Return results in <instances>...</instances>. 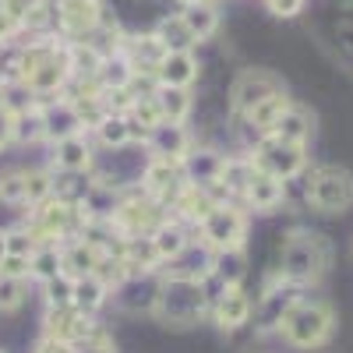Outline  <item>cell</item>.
Segmentation results:
<instances>
[{
	"label": "cell",
	"instance_id": "83f0119b",
	"mask_svg": "<svg viewBox=\"0 0 353 353\" xmlns=\"http://www.w3.org/2000/svg\"><path fill=\"white\" fill-rule=\"evenodd\" d=\"M11 141H18V145L43 141V117H39V106L11 117Z\"/></svg>",
	"mask_w": 353,
	"mask_h": 353
},
{
	"label": "cell",
	"instance_id": "5bb4252c",
	"mask_svg": "<svg viewBox=\"0 0 353 353\" xmlns=\"http://www.w3.org/2000/svg\"><path fill=\"white\" fill-rule=\"evenodd\" d=\"M297 301L293 297V283H286L283 276H279V286H265V293L258 297V307H254V318H258V329L261 332H269V329H279V321H283V314L290 311V304Z\"/></svg>",
	"mask_w": 353,
	"mask_h": 353
},
{
	"label": "cell",
	"instance_id": "ffe728a7",
	"mask_svg": "<svg viewBox=\"0 0 353 353\" xmlns=\"http://www.w3.org/2000/svg\"><path fill=\"white\" fill-rule=\"evenodd\" d=\"M244 198H248L251 209H258V212H272L276 205L286 198V184L279 181V176H269V173L254 170V176H251V184H248Z\"/></svg>",
	"mask_w": 353,
	"mask_h": 353
},
{
	"label": "cell",
	"instance_id": "44dd1931",
	"mask_svg": "<svg viewBox=\"0 0 353 353\" xmlns=\"http://www.w3.org/2000/svg\"><path fill=\"white\" fill-rule=\"evenodd\" d=\"M53 166L64 170V173H85L92 166V145L85 141V134L64 138L53 145Z\"/></svg>",
	"mask_w": 353,
	"mask_h": 353
},
{
	"label": "cell",
	"instance_id": "f1b7e54d",
	"mask_svg": "<svg viewBox=\"0 0 353 353\" xmlns=\"http://www.w3.org/2000/svg\"><path fill=\"white\" fill-rule=\"evenodd\" d=\"M156 39L163 43V50H188L191 43H194V36L188 32V25L181 21V14L176 18H163L159 25H156Z\"/></svg>",
	"mask_w": 353,
	"mask_h": 353
},
{
	"label": "cell",
	"instance_id": "60d3db41",
	"mask_svg": "<svg viewBox=\"0 0 353 353\" xmlns=\"http://www.w3.org/2000/svg\"><path fill=\"white\" fill-rule=\"evenodd\" d=\"M184 4H191V0H184Z\"/></svg>",
	"mask_w": 353,
	"mask_h": 353
},
{
	"label": "cell",
	"instance_id": "4fadbf2b",
	"mask_svg": "<svg viewBox=\"0 0 353 353\" xmlns=\"http://www.w3.org/2000/svg\"><path fill=\"white\" fill-rule=\"evenodd\" d=\"M212 314H216V325L223 332H233V329H241V325H248V321H251L254 304H251V297H248L241 286H226V290H219Z\"/></svg>",
	"mask_w": 353,
	"mask_h": 353
},
{
	"label": "cell",
	"instance_id": "8fae6325",
	"mask_svg": "<svg viewBox=\"0 0 353 353\" xmlns=\"http://www.w3.org/2000/svg\"><path fill=\"white\" fill-rule=\"evenodd\" d=\"M39 117H43V138H50L53 145L85 131V124H81V117H78L71 99H46V103H39Z\"/></svg>",
	"mask_w": 353,
	"mask_h": 353
},
{
	"label": "cell",
	"instance_id": "ab89813d",
	"mask_svg": "<svg viewBox=\"0 0 353 353\" xmlns=\"http://www.w3.org/2000/svg\"><path fill=\"white\" fill-rule=\"evenodd\" d=\"M8 254V230H0V258Z\"/></svg>",
	"mask_w": 353,
	"mask_h": 353
},
{
	"label": "cell",
	"instance_id": "603a6c76",
	"mask_svg": "<svg viewBox=\"0 0 353 353\" xmlns=\"http://www.w3.org/2000/svg\"><path fill=\"white\" fill-rule=\"evenodd\" d=\"M311 131H314V117H311V110H304V106H290V110L283 113V121L276 124L272 134L283 138V141H290V145H307Z\"/></svg>",
	"mask_w": 353,
	"mask_h": 353
},
{
	"label": "cell",
	"instance_id": "74e56055",
	"mask_svg": "<svg viewBox=\"0 0 353 353\" xmlns=\"http://www.w3.org/2000/svg\"><path fill=\"white\" fill-rule=\"evenodd\" d=\"M36 237L28 233V226H18V230H8V254H25V258H32L36 251Z\"/></svg>",
	"mask_w": 353,
	"mask_h": 353
},
{
	"label": "cell",
	"instance_id": "836d02e7",
	"mask_svg": "<svg viewBox=\"0 0 353 353\" xmlns=\"http://www.w3.org/2000/svg\"><path fill=\"white\" fill-rule=\"evenodd\" d=\"M43 293H46V307H71L74 279L61 272V276H53L50 283H43Z\"/></svg>",
	"mask_w": 353,
	"mask_h": 353
},
{
	"label": "cell",
	"instance_id": "7c38bea8",
	"mask_svg": "<svg viewBox=\"0 0 353 353\" xmlns=\"http://www.w3.org/2000/svg\"><path fill=\"white\" fill-rule=\"evenodd\" d=\"M88 332H96V321L78 307H46V336L57 343H81Z\"/></svg>",
	"mask_w": 353,
	"mask_h": 353
},
{
	"label": "cell",
	"instance_id": "e0dca14e",
	"mask_svg": "<svg viewBox=\"0 0 353 353\" xmlns=\"http://www.w3.org/2000/svg\"><path fill=\"white\" fill-rule=\"evenodd\" d=\"M156 78L159 85H170V88H188L194 78H198V61L191 50H166V57L156 68Z\"/></svg>",
	"mask_w": 353,
	"mask_h": 353
},
{
	"label": "cell",
	"instance_id": "52a82bcc",
	"mask_svg": "<svg viewBox=\"0 0 353 353\" xmlns=\"http://www.w3.org/2000/svg\"><path fill=\"white\" fill-rule=\"evenodd\" d=\"M251 163H254V170L269 173V176L293 181V176L304 173V166H307V149L304 145H290L276 134H261V141L251 152Z\"/></svg>",
	"mask_w": 353,
	"mask_h": 353
},
{
	"label": "cell",
	"instance_id": "484cf974",
	"mask_svg": "<svg viewBox=\"0 0 353 353\" xmlns=\"http://www.w3.org/2000/svg\"><path fill=\"white\" fill-rule=\"evenodd\" d=\"M156 103H159V110H163V121H166V124H184V117L191 113V96H188V88L159 85V88H156Z\"/></svg>",
	"mask_w": 353,
	"mask_h": 353
},
{
	"label": "cell",
	"instance_id": "d4e9b609",
	"mask_svg": "<svg viewBox=\"0 0 353 353\" xmlns=\"http://www.w3.org/2000/svg\"><path fill=\"white\" fill-rule=\"evenodd\" d=\"M106 286H103V279H96V276H85V279H74V297H71V307H78L81 314H88L92 318L103 304H106Z\"/></svg>",
	"mask_w": 353,
	"mask_h": 353
},
{
	"label": "cell",
	"instance_id": "9a60e30c",
	"mask_svg": "<svg viewBox=\"0 0 353 353\" xmlns=\"http://www.w3.org/2000/svg\"><path fill=\"white\" fill-rule=\"evenodd\" d=\"M149 149H152V156L156 159H176V163H184V156L191 152V138H188V131L181 128V124H159L156 131H149Z\"/></svg>",
	"mask_w": 353,
	"mask_h": 353
},
{
	"label": "cell",
	"instance_id": "9c48e42d",
	"mask_svg": "<svg viewBox=\"0 0 353 353\" xmlns=\"http://www.w3.org/2000/svg\"><path fill=\"white\" fill-rule=\"evenodd\" d=\"M272 92H283V81L269 71H241L237 81L230 88V99H233V110L237 113H251L261 99H269Z\"/></svg>",
	"mask_w": 353,
	"mask_h": 353
},
{
	"label": "cell",
	"instance_id": "8992f818",
	"mask_svg": "<svg viewBox=\"0 0 353 353\" xmlns=\"http://www.w3.org/2000/svg\"><path fill=\"white\" fill-rule=\"evenodd\" d=\"M198 233L205 248L212 254L219 251H244V237H248V216L237 205H216V209L198 223Z\"/></svg>",
	"mask_w": 353,
	"mask_h": 353
},
{
	"label": "cell",
	"instance_id": "5b68a950",
	"mask_svg": "<svg viewBox=\"0 0 353 353\" xmlns=\"http://www.w3.org/2000/svg\"><path fill=\"white\" fill-rule=\"evenodd\" d=\"M304 194L314 212L343 216L346 209H353V173L343 166H314Z\"/></svg>",
	"mask_w": 353,
	"mask_h": 353
},
{
	"label": "cell",
	"instance_id": "d6986e66",
	"mask_svg": "<svg viewBox=\"0 0 353 353\" xmlns=\"http://www.w3.org/2000/svg\"><path fill=\"white\" fill-rule=\"evenodd\" d=\"M152 248L159 254V261H176L188 248H191V237H188V230L184 223H176V219H163L156 230H152Z\"/></svg>",
	"mask_w": 353,
	"mask_h": 353
},
{
	"label": "cell",
	"instance_id": "1f68e13d",
	"mask_svg": "<svg viewBox=\"0 0 353 353\" xmlns=\"http://www.w3.org/2000/svg\"><path fill=\"white\" fill-rule=\"evenodd\" d=\"M25 173V205H32L53 198V173L50 170H21Z\"/></svg>",
	"mask_w": 353,
	"mask_h": 353
},
{
	"label": "cell",
	"instance_id": "d6a6232c",
	"mask_svg": "<svg viewBox=\"0 0 353 353\" xmlns=\"http://www.w3.org/2000/svg\"><path fill=\"white\" fill-rule=\"evenodd\" d=\"M28 297V279H8L0 276V314H11Z\"/></svg>",
	"mask_w": 353,
	"mask_h": 353
},
{
	"label": "cell",
	"instance_id": "6da1fadb",
	"mask_svg": "<svg viewBox=\"0 0 353 353\" xmlns=\"http://www.w3.org/2000/svg\"><path fill=\"white\" fill-rule=\"evenodd\" d=\"M18 81L28 85L32 96H57L71 81L68 50H61L57 43H28V46H21Z\"/></svg>",
	"mask_w": 353,
	"mask_h": 353
},
{
	"label": "cell",
	"instance_id": "2e32d148",
	"mask_svg": "<svg viewBox=\"0 0 353 353\" xmlns=\"http://www.w3.org/2000/svg\"><path fill=\"white\" fill-rule=\"evenodd\" d=\"M103 251L96 244H88L85 237H71V244L61 248V265H64V276L71 279H85V276H96V265H99Z\"/></svg>",
	"mask_w": 353,
	"mask_h": 353
},
{
	"label": "cell",
	"instance_id": "f35d334b",
	"mask_svg": "<svg viewBox=\"0 0 353 353\" xmlns=\"http://www.w3.org/2000/svg\"><path fill=\"white\" fill-rule=\"evenodd\" d=\"M265 4H269V11L279 14V18H293V14H301L304 0H265Z\"/></svg>",
	"mask_w": 353,
	"mask_h": 353
},
{
	"label": "cell",
	"instance_id": "3957f363",
	"mask_svg": "<svg viewBox=\"0 0 353 353\" xmlns=\"http://www.w3.org/2000/svg\"><path fill=\"white\" fill-rule=\"evenodd\" d=\"M325 269H329V241L311 230H293L283 244L279 276L293 286H304V283H318L325 276Z\"/></svg>",
	"mask_w": 353,
	"mask_h": 353
},
{
	"label": "cell",
	"instance_id": "8d00e7d4",
	"mask_svg": "<svg viewBox=\"0 0 353 353\" xmlns=\"http://www.w3.org/2000/svg\"><path fill=\"white\" fill-rule=\"evenodd\" d=\"M0 276H8V279H32V258L4 254V258H0Z\"/></svg>",
	"mask_w": 353,
	"mask_h": 353
},
{
	"label": "cell",
	"instance_id": "ac0fdd59",
	"mask_svg": "<svg viewBox=\"0 0 353 353\" xmlns=\"http://www.w3.org/2000/svg\"><path fill=\"white\" fill-rule=\"evenodd\" d=\"M223 163H226V156L209 152V149L188 152V156H184V176H188V184H198V188H212V184H219Z\"/></svg>",
	"mask_w": 353,
	"mask_h": 353
},
{
	"label": "cell",
	"instance_id": "ba28073f",
	"mask_svg": "<svg viewBox=\"0 0 353 353\" xmlns=\"http://www.w3.org/2000/svg\"><path fill=\"white\" fill-rule=\"evenodd\" d=\"M188 188V176H184V163L176 159H152L145 166V176H141V191L156 198L163 209L173 205V198Z\"/></svg>",
	"mask_w": 353,
	"mask_h": 353
},
{
	"label": "cell",
	"instance_id": "f546056e",
	"mask_svg": "<svg viewBox=\"0 0 353 353\" xmlns=\"http://www.w3.org/2000/svg\"><path fill=\"white\" fill-rule=\"evenodd\" d=\"M99 141L106 145V149H124V145L131 141V131H128V117L124 113H106L99 128H96Z\"/></svg>",
	"mask_w": 353,
	"mask_h": 353
},
{
	"label": "cell",
	"instance_id": "d590c367",
	"mask_svg": "<svg viewBox=\"0 0 353 353\" xmlns=\"http://www.w3.org/2000/svg\"><path fill=\"white\" fill-rule=\"evenodd\" d=\"M71 353H117V346H113V339L96 325V332H88L81 343H74V346H71Z\"/></svg>",
	"mask_w": 353,
	"mask_h": 353
},
{
	"label": "cell",
	"instance_id": "30bf717a",
	"mask_svg": "<svg viewBox=\"0 0 353 353\" xmlns=\"http://www.w3.org/2000/svg\"><path fill=\"white\" fill-rule=\"evenodd\" d=\"M103 21L99 0H57V25L71 39H81L88 32H96Z\"/></svg>",
	"mask_w": 353,
	"mask_h": 353
},
{
	"label": "cell",
	"instance_id": "277c9868",
	"mask_svg": "<svg viewBox=\"0 0 353 353\" xmlns=\"http://www.w3.org/2000/svg\"><path fill=\"white\" fill-rule=\"evenodd\" d=\"M332 329H336V318H332V307L329 304L297 297V301L290 304V311L283 314L276 332L290 346H297V350H318L321 343H329Z\"/></svg>",
	"mask_w": 353,
	"mask_h": 353
},
{
	"label": "cell",
	"instance_id": "7402d4cb",
	"mask_svg": "<svg viewBox=\"0 0 353 353\" xmlns=\"http://www.w3.org/2000/svg\"><path fill=\"white\" fill-rule=\"evenodd\" d=\"M290 106H293V103H290V96H286V88H283V92H272L269 99H261V103L248 113V124H251L254 131H261V134H272L276 124L283 121V113H286Z\"/></svg>",
	"mask_w": 353,
	"mask_h": 353
},
{
	"label": "cell",
	"instance_id": "cb8c5ba5",
	"mask_svg": "<svg viewBox=\"0 0 353 353\" xmlns=\"http://www.w3.org/2000/svg\"><path fill=\"white\" fill-rule=\"evenodd\" d=\"M181 21L188 25V32L194 36V43H198V39H209L216 28H219V14H216V8H212V4H205V0H191V4L184 8V14H181Z\"/></svg>",
	"mask_w": 353,
	"mask_h": 353
},
{
	"label": "cell",
	"instance_id": "4316f807",
	"mask_svg": "<svg viewBox=\"0 0 353 353\" xmlns=\"http://www.w3.org/2000/svg\"><path fill=\"white\" fill-rule=\"evenodd\" d=\"M251 176H254V163H251V156H237V159H226V163H223L219 184L226 188V194H244L248 184H251Z\"/></svg>",
	"mask_w": 353,
	"mask_h": 353
},
{
	"label": "cell",
	"instance_id": "7a4b0ae2",
	"mask_svg": "<svg viewBox=\"0 0 353 353\" xmlns=\"http://www.w3.org/2000/svg\"><path fill=\"white\" fill-rule=\"evenodd\" d=\"M205 311H209L205 283L184 279V276H170V279L159 283V297H156V307H152V314L159 321H166L173 329H188V325H198Z\"/></svg>",
	"mask_w": 353,
	"mask_h": 353
},
{
	"label": "cell",
	"instance_id": "e575fe53",
	"mask_svg": "<svg viewBox=\"0 0 353 353\" xmlns=\"http://www.w3.org/2000/svg\"><path fill=\"white\" fill-rule=\"evenodd\" d=\"M0 201L4 205H25V173L21 170L0 173Z\"/></svg>",
	"mask_w": 353,
	"mask_h": 353
},
{
	"label": "cell",
	"instance_id": "4dcf8cb0",
	"mask_svg": "<svg viewBox=\"0 0 353 353\" xmlns=\"http://www.w3.org/2000/svg\"><path fill=\"white\" fill-rule=\"evenodd\" d=\"M61 272H64V265H61V248L43 244V248L32 251V279L50 283L53 276H61Z\"/></svg>",
	"mask_w": 353,
	"mask_h": 353
},
{
	"label": "cell",
	"instance_id": "b9f144b4",
	"mask_svg": "<svg viewBox=\"0 0 353 353\" xmlns=\"http://www.w3.org/2000/svg\"><path fill=\"white\" fill-rule=\"evenodd\" d=\"M0 353H4V350H0Z\"/></svg>",
	"mask_w": 353,
	"mask_h": 353
}]
</instances>
